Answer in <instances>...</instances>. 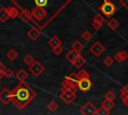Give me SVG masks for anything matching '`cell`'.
<instances>
[{
	"mask_svg": "<svg viewBox=\"0 0 128 115\" xmlns=\"http://www.w3.org/2000/svg\"><path fill=\"white\" fill-rule=\"evenodd\" d=\"M4 76H5L6 78L10 79V78H12V77L14 76V73H13V71H12L11 69L7 68V69H6L5 71H4Z\"/></svg>",
	"mask_w": 128,
	"mask_h": 115,
	"instance_id": "e575fe53",
	"label": "cell"
},
{
	"mask_svg": "<svg viewBox=\"0 0 128 115\" xmlns=\"http://www.w3.org/2000/svg\"><path fill=\"white\" fill-rule=\"evenodd\" d=\"M90 52L95 56V57H99L104 51H105V47H104V45L101 43V42H99V41H96V42H94L91 46H90Z\"/></svg>",
	"mask_w": 128,
	"mask_h": 115,
	"instance_id": "8992f818",
	"label": "cell"
},
{
	"mask_svg": "<svg viewBox=\"0 0 128 115\" xmlns=\"http://www.w3.org/2000/svg\"><path fill=\"white\" fill-rule=\"evenodd\" d=\"M62 44V41L60 40V38L58 37V36H52L49 40H48V45L51 47V48H54V47H56V46H59V45H61Z\"/></svg>",
	"mask_w": 128,
	"mask_h": 115,
	"instance_id": "2e32d148",
	"label": "cell"
},
{
	"mask_svg": "<svg viewBox=\"0 0 128 115\" xmlns=\"http://www.w3.org/2000/svg\"><path fill=\"white\" fill-rule=\"evenodd\" d=\"M128 59V53L124 50H121L119 52H117L115 55H114V60L121 63V62H124L125 60Z\"/></svg>",
	"mask_w": 128,
	"mask_h": 115,
	"instance_id": "5bb4252c",
	"label": "cell"
},
{
	"mask_svg": "<svg viewBox=\"0 0 128 115\" xmlns=\"http://www.w3.org/2000/svg\"><path fill=\"white\" fill-rule=\"evenodd\" d=\"M6 69H7V67H6V66H5V65H4L2 62H0V71L4 73V71H5Z\"/></svg>",
	"mask_w": 128,
	"mask_h": 115,
	"instance_id": "74e56055",
	"label": "cell"
},
{
	"mask_svg": "<svg viewBox=\"0 0 128 115\" xmlns=\"http://www.w3.org/2000/svg\"><path fill=\"white\" fill-rule=\"evenodd\" d=\"M105 98L106 99H109V100H114L116 98V94L113 90H109L106 94H105Z\"/></svg>",
	"mask_w": 128,
	"mask_h": 115,
	"instance_id": "1f68e13d",
	"label": "cell"
},
{
	"mask_svg": "<svg viewBox=\"0 0 128 115\" xmlns=\"http://www.w3.org/2000/svg\"><path fill=\"white\" fill-rule=\"evenodd\" d=\"M77 78H78V80L84 79V78H90V74H89L85 69H81V70L77 73Z\"/></svg>",
	"mask_w": 128,
	"mask_h": 115,
	"instance_id": "484cf974",
	"label": "cell"
},
{
	"mask_svg": "<svg viewBox=\"0 0 128 115\" xmlns=\"http://www.w3.org/2000/svg\"><path fill=\"white\" fill-rule=\"evenodd\" d=\"M114 57H111V56H107L105 59H104V64L107 66V67H110V66H112L113 65V63H114Z\"/></svg>",
	"mask_w": 128,
	"mask_h": 115,
	"instance_id": "4dcf8cb0",
	"label": "cell"
},
{
	"mask_svg": "<svg viewBox=\"0 0 128 115\" xmlns=\"http://www.w3.org/2000/svg\"><path fill=\"white\" fill-rule=\"evenodd\" d=\"M40 35H41V32L37 27H31L27 32V36L31 40H37L40 37Z\"/></svg>",
	"mask_w": 128,
	"mask_h": 115,
	"instance_id": "4fadbf2b",
	"label": "cell"
},
{
	"mask_svg": "<svg viewBox=\"0 0 128 115\" xmlns=\"http://www.w3.org/2000/svg\"><path fill=\"white\" fill-rule=\"evenodd\" d=\"M108 114H109V111L105 109L103 106H100L99 108H97L96 113H95V115H108Z\"/></svg>",
	"mask_w": 128,
	"mask_h": 115,
	"instance_id": "f1b7e54d",
	"label": "cell"
},
{
	"mask_svg": "<svg viewBox=\"0 0 128 115\" xmlns=\"http://www.w3.org/2000/svg\"><path fill=\"white\" fill-rule=\"evenodd\" d=\"M58 107H59V105L56 103V101H54V100H51L48 104H47V108H48V110L50 111V112H55L57 109H58Z\"/></svg>",
	"mask_w": 128,
	"mask_h": 115,
	"instance_id": "d4e9b609",
	"label": "cell"
},
{
	"mask_svg": "<svg viewBox=\"0 0 128 115\" xmlns=\"http://www.w3.org/2000/svg\"><path fill=\"white\" fill-rule=\"evenodd\" d=\"M6 10L8 12V15L10 18H17L19 16V13H20V10L16 7V6H7L6 7Z\"/></svg>",
	"mask_w": 128,
	"mask_h": 115,
	"instance_id": "9a60e30c",
	"label": "cell"
},
{
	"mask_svg": "<svg viewBox=\"0 0 128 115\" xmlns=\"http://www.w3.org/2000/svg\"><path fill=\"white\" fill-rule=\"evenodd\" d=\"M33 3H34L33 7H43L44 8L48 4V0H33Z\"/></svg>",
	"mask_w": 128,
	"mask_h": 115,
	"instance_id": "4316f807",
	"label": "cell"
},
{
	"mask_svg": "<svg viewBox=\"0 0 128 115\" xmlns=\"http://www.w3.org/2000/svg\"><path fill=\"white\" fill-rule=\"evenodd\" d=\"M28 67H29V70H30V72L33 74L34 77L40 76V75L44 72V70H45V67H44L39 61H37V60H35V61H34L31 65H29Z\"/></svg>",
	"mask_w": 128,
	"mask_h": 115,
	"instance_id": "5b68a950",
	"label": "cell"
},
{
	"mask_svg": "<svg viewBox=\"0 0 128 115\" xmlns=\"http://www.w3.org/2000/svg\"><path fill=\"white\" fill-rule=\"evenodd\" d=\"M29 11H30V13L32 14V18L34 19L35 23H36V21H38V22L42 21V20L47 16V11H46V9L43 8V7H33V8L30 9ZM33 19H32V20H33Z\"/></svg>",
	"mask_w": 128,
	"mask_h": 115,
	"instance_id": "277c9868",
	"label": "cell"
},
{
	"mask_svg": "<svg viewBox=\"0 0 128 115\" xmlns=\"http://www.w3.org/2000/svg\"><path fill=\"white\" fill-rule=\"evenodd\" d=\"M3 76H4V73H3V72H1V71H0V79H1V78H2V77H3Z\"/></svg>",
	"mask_w": 128,
	"mask_h": 115,
	"instance_id": "f35d334b",
	"label": "cell"
},
{
	"mask_svg": "<svg viewBox=\"0 0 128 115\" xmlns=\"http://www.w3.org/2000/svg\"><path fill=\"white\" fill-rule=\"evenodd\" d=\"M20 20H22L24 23H28L30 22L33 18H32V14L30 13V11L26 10V9H23V10H20V13H19V16Z\"/></svg>",
	"mask_w": 128,
	"mask_h": 115,
	"instance_id": "7c38bea8",
	"label": "cell"
},
{
	"mask_svg": "<svg viewBox=\"0 0 128 115\" xmlns=\"http://www.w3.org/2000/svg\"><path fill=\"white\" fill-rule=\"evenodd\" d=\"M72 49H73L74 51H76V52L80 53V52L84 49V45H83L80 41H75V42H74V44L72 45Z\"/></svg>",
	"mask_w": 128,
	"mask_h": 115,
	"instance_id": "cb8c5ba5",
	"label": "cell"
},
{
	"mask_svg": "<svg viewBox=\"0 0 128 115\" xmlns=\"http://www.w3.org/2000/svg\"><path fill=\"white\" fill-rule=\"evenodd\" d=\"M76 90H77V88H75V87H71V86L62 84L61 85V89H60L59 97L64 103L70 104L76 99V96H77Z\"/></svg>",
	"mask_w": 128,
	"mask_h": 115,
	"instance_id": "7a4b0ae2",
	"label": "cell"
},
{
	"mask_svg": "<svg viewBox=\"0 0 128 115\" xmlns=\"http://www.w3.org/2000/svg\"><path fill=\"white\" fill-rule=\"evenodd\" d=\"M9 15H8V12L6 10V7H2L0 8V22H6L8 19H9Z\"/></svg>",
	"mask_w": 128,
	"mask_h": 115,
	"instance_id": "7402d4cb",
	"label": "cell"
},
{
	"mask_svg": "<svg viewBox=\"0 0 128 115\" xmlns=\"http://www.w3.org/2000/svg\"><path fill=\"white\" fill-rule=\"evenodd\" d=\"M82 38H83L85 41H90V40L93 38V35H92V33H91L90 31L86 30V31H84V32L82 33Z\"/></svg>",
	"mask_w": 128,
	"mask_h": 115,
	"instance_id": "f546056e",
	"label": "cell"
},
{
	"mask_svg": "<svg viewBox=\"0 0 128 115\" xmlns=\"http://www.w3.org/2000/svg\"><path fill=\"white\" fill-rule=\"evenodd\" d=\"M28 73H27V71H25L24 69H20V70H18L17 72H16V74H15V77L19 80V81H25L27 78H28Z\"/></svg>",
	"mask_w": 128,
	"mask_h": 115,
	"instance_id": "e0dca14e",
	"label": "cell"
},
{
	"mask_svg": "<svg viewBox=\"0 0 128 115\" xmlns=\"http://www.w3.org/2000/svg\"><path fill=\"white\" fill-rule=\"evenodd\" d=\"M96 110H97V108L95 107V105L92 102H87L82 106L80 113L82 115H95Z\"/></svg>",
	"mask_w": 128,
	"mask_h": 115,
	"instance_id": "9c48e42d",
	"label": "cell"
},
{
	"mask_svg": "<svg viewBox=\"0 0 128 115\" xmlns=\"http://www.w3.org/2000/svg\"><path fill=\"white\" fill-rule=\"evenodd\" d=\"M93 85V82L90 80V78H84V79H80L78 80V84H77V87L78 89L81 91V92H87L91 89Z\"/></svg>",
	"mask_w": 128,
	"mask_h": 115,
	"instance_id": "52a82bcc",
	"label": "cell"
},
{
	"mask_svg": "<svg viewBox=\"0 0 128 115\" xmlns=\"http://www.w3.org/2000/svg\"><path fill=\"white\" fill-rule=\"evenodd\" d=\"M52 51H53V53L55 54V55H60L62 52H63V47L61 46V45H59V46H56V47H54V48H52Z\"/></svg>",
	"mask_w": 128,
	"mask_h": 115,
	"instance_id": "836d02e7",
	"label": "cell"
},
{
	"mask_svg": "<svg viewBox=\"0 0 128 115\" xmlns=\"http://www.w3.org/2000/svg\"><path fill=\"white\" fill-rule=\"evenodd\" d=\"M107 26L111 29V30H116L119 26H120V23H119V21L117 20V19H115V18H112V19H110L109 21H108V23H107Z\"/></svg>",
	"mask_w": 128,
	"mask_h": 115,
	"instance_id": "603a6c76",
	"label": "cell"
},
{
	"mask_svg": "<svg viewBox=\"0 0 128 115\" xmlns=\"http://www.w3.org/2000/svg\"><path fill=\"white\" fill-rule=\"evenodd\" d=\"M119 2L126 10H128V0H119Z\"/></svg>",
	"mask_w": 128,
	"mask_h": 115,
	"instance_id": "d590c367",
	"label": "cell"
},
{
	"mask_svg": "<svg viewBox=\"0 0 128 115\" xmlns=\"http://www.w3.org/2000/svg\"><path fill=\"white\" fill-rule=\"evenodd\" d=\"M80 53H78V52H76V51H74L73 49H71L67 54H66V59L70 62V63H72L73 64V62L76 60V58L78 57V55H79Z\"/></svg>",
	"mask_w": 128,
	"mask_h": 115,
	"instance_id": "ac0fdd59",
	"label": "cell"
},
{
	"mask_svg": "<svg viewBox=\"0 0 128 115\" xmlns=\"http://www.w3.org/2000/svg\"><path fill=\"white\" fill-rule=\"evenodd\" d=\"M35 61V59H34V57L32 56V55H26L24 58H23V62H24V64H26L27 66H29V65H31L33 62Z\"/></svg>",
	"mask_w": 128,
	"mask_h": 115,
	"instance_id": "83f0119b",
	"label": "cell"
},
{
	"mask_svg": "<svg viewBox=\"0 0 128 115\" xmlns=\"http://www.w3.org/2000/svg\"><path fill=\"white\" fill-rule=\"evenodd\" d=\"M122 99V102L124 103V105L128 108V96H126V97H123V98H121Z\"/></svg>",
	"mask_w": 128,
	"mask_h": 115,
	"instance_id": "8d00e7d4",
	"label": "cell"
},
{
	"mask_svg": "<svg viewBox=\"0 0 128 115\" xmlns=\"http://www.w3.org/2000/svg\"><path fill=\"white\" fill-rule=\"evenodd\" d=\"M0 102L4 105H8L11 102V90L7 87H4L0 91Z\"/></svg>",
	"mask_w": 128,
	"mask_h": 115,
	"instance_id": "30bf717a",
	"label": "cell"
},
{
	"mask_svg": "<svg viewBox=\"0 0 128 115\" xmlns=\"http://www.w3.org/2000/svg\"><path fill=\"white\" fill-rule=\"evenodd\" d=\"M85 62H86L85 58H84L81 54H79V55H78V57L76 58V60L73 62V65H74L76 68H79V69H80V68L85 64Z\"/></svg>",
	"mask_w": 128,
	"mask_h": 115,
	"instance_id": "d6986e66",
	"label": "cell"
},
{
	"mask_svg": "<svg viewBox=\"0 0 128 115\" xmlns=\"http://www.w3.org/2000/svg\"><path fill=\"white\" fill-rule=\"evenodd\" d=\"M101 106H103L105 109H107L108 111H110V110L115 106V103H114L113 100H109V99H106V98H105V100L102 101Z\"/></svg>",
	"mask_w": 128,
	"mask_h": 115,
	"instance_id": "44dd1931",
	"label": "cell"
},
{
	"mask_svg": "<svg viewBox=\"0 0 128 115\" xmlns=\"http://www.w3.org/2000/svg\"><path fill=\"white\" fill-rule=\"evenodd\" d=\"M128 96V84L124 85L121 89V92H120V97L123 98V97H126Z\"/></svg>",
	"mask_w": 128,
	"mask_h": 115,
	"instance_id": "d6a6232c",
	"label": "cell"
},
{
	"mask_svg": "<svg viewBox=\"0 0 128 115\" xmlns=\"http://www.w3.org/2000/svg\"><path fill=\"white\" fill-rule=\"evenodd\" d=\"M6 57H7L8 60H10V61H14V60H16L17 57H18V52H17L15 49H10V50L7 51Z\"/></svg>",
	"mask_w": 128,
	"mask_h": 115,
	"instance_id": "ffe728a7",
	"label": "cell"
},
{
	"mask_svg": "<svg viewBox=\"0 0 128 115\" xmlns=\"http://www.w3.org/2000/svg\"><path fill=\"white\" fill-rule=\"evenodd\" d=\"M98 10H99L104 16L110 17V16H112V15L116 12L117 7H116V5H115L111 0H104L103 3L99 6Z\"/></svg>",
	"mask_w": 128,
	"mask_h": 115,
	"instance_id": "3957f363",
	"label": "cell"
},
{
	"mask_svg": "<svg viewBox=\"0 0 128 115\" xmlns=\"http://www.w3.org/2000/svg\"><path fill=\"white\" fill-rule=\"evenodd\" d=\"M62 84H64V85H68V86H71V87L78 88V87H77V84H78L77 73L72 72L71 74H69L68 76H66V77L64 78V80H63Z\"/></svg>",
	"mask_w": 128,
	"mask_h": 115,
	"instance_id": "ba28073f",
	"label": "cell"
},
{
	"mask_svg": "<svg viewBox=\"0 0 128 115\" xmlns=\"http://www.w3.org/2000/svg\"><path fill=\"white\" fill-rule=\"evenodd\" d=\"M36 96V92L25 81H20L16 87L11 90V102L19 110L24 109Z\"/></svg>",
	"mask_w": 128,
	"mask_h": 115,
	"instance_id": "6da1fadb",
	"label": "cell"
},
{
	"mask_svg": "<svg viewBox=\"0 0 128 115\" xmlns=\"http://www.w3.org/2000/svg\"><path fill=\"white\" fill-rule=\"evenodd\" d=\"M103 23H104V17L102 16V15H100V14H96L94 17H93V20H92V27L96 30V31H98V30H100V28L102 27V25H103Z\"/></svg>",
	"mask_w": 128,
	"mask_h": 115,
	"instance_id": "8fae6325",
	"label": "cell"
}]
</instances>
